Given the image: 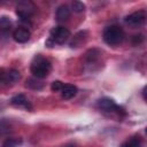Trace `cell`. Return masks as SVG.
Segmentation results:
<instances>
[{"mask_svg": "<svg viewBox=\"0 0 147 147\" xmlns=\"http://www.w3.org/2000/svg\"><path fill=\"white\" fill-rule=\"evenodd\" d=\"M30 70H31V74L36 78L44 79L49 75V72L52 70V64L46 57L38 54L33 57L31 65H30Z\"/></svg>", "mask_w": 147, "mask_h": 147, "instance_id": "6da1fadb", "label": "cell"}, {"mask_svg": "<svg viewBox=\"0 0 147 147\" xmlns=\"http://www.w3.org/2000/svg\"><path fill=\"white\" fill-rule=\"evenodd\" d=\"M124 37H125V33L123 29L118 25H109L103 30V33H102L103 41L110 46H116L122 44V41L124 40Z\"/></svg>", "mask_w": 147, "mask_h": 147, "instance_id": "7a4b0ae2", "label": "cell"}, {"mask_svg": "<svg viewBox=\"0 0 147 147\" xmlns=\"http://www.w3.org/2000/svg\"><path fill=\"white\" fill-rule=\"evenodd\" d=\"M70 38V31L69 29H67L65 26H56V28H53L51 30V36H49V39L53 41V44H59V45H62L64 44L68 39Z\"/></svg>", "mask_w": 147, "mask_h": 147, "instance_id": "3957f363", "label": "cell"}, {"mask_svg": "<svg viewBox=\"0 0 147 147\" xmlns=\"http://www.w3.org/2000/svg\"><path fill=\"white\" fill-rule=\"evenodd\" d=\"M145 21H146V13L144 10L134 11V13L125 16V18H124V22L131 28H139L145 23Z\"/></svg>", "mask_w": 147, "mask_h": 147, "instance_id": "277c9868", "label": "cell"}, {"mask_svg": "<svg viewBox=\"0 0 147 147\" xmlns=\"http://www.w3.org/2000/svg\"><path fill=\"white\" fill-rule=\"evenodd\" d=\"M34 10V6L31 2H21L16 8V14L23 22H29L30 17Z\"/></svg>", "mask_w": 147, "mask_h": 147, "instance_id": "5b68a950", "label": "cell"}, {"mask_svg": "<svg viewBox=\"0 0 147 147\" xmlns=\"http://www.w3.org/2000/svg\"><path fill=\"white\" fill-rule=\"evenodd\" d=\"M11 31V21L7 16L0 17V41L6 40Z\"/></svg>", "mask_w": 147, "mask_h": 147, "instance_id": "8992f818", "label": "cell"}, {"mask_svg": "<svg viewBox=\"0 0 147 147\" xmlns=\"http://www.w3.org/2000/svg\"><path fill=\"white\" fill-rule=\"evenodd\" d=\"M98 106L100 109H102L105 111H118L119 113V110H121V108L110 98H101L98 101Z\"/></svg>", "mask_w": 147, "mask_h": 147, "instance_id": "52a82bcc", "label": "cell"}, {"mask_svg": "<svg viewBox=\"0 0 147 147\" xmlns=\"http://www.w3.org/2000/svg\"><path fill=\"white\" fill-rule=\"evenodd\" d=\"M70 15H71V9L69 8V6L68 5H61L56 9L55 18L59 23H63L70 18Z\"/></svg>", "mask_w": 147, "mask_h": 147, "instance_id": "ba28073f", "label": "cell"}, {"mask_svg": "<svg viewBox=\"0 0 147 147\" xmlns=\"http://www.w3.org/2000/svg\"><path fill=\"white\" fill-rule=\"evenodd\" d=\"M31 37V32L26 29V28H17L14 32H13V38L16 42L20 44H24L26 41H29Z\"/></svg>", "mask_w": 147, "mask_h": 147, "instance_id": "9c48e42d", "label": "cell"}, {"mask_svg": "<svg viewBox=\"0 0 147 147\" xmlns=\"http://www.w3.org/2000/svg\"><path fill=\"white\" fill-rule=\"evenodd\" d=\"M10 103L15 107H18V108H24V109H28L30 110L32 108L29 99L24 95V94H17L15 96H13L10 99Z\"/></svg>", "mask_w": 147, "mask_h": 147, "instance_id": "30bf717a", "label": "cell"}, {"mask_svg": "<svg viewBox=\"0 0 147 147\" xmlns=\"http://www.w3.org/2000/svg\"><path fill=\"white\" fill-rule=\"evenodd\" d=\"M78 92V88L76 85L72 84H63V87L61 90V96L64 100H70L72 99Z\"/></svg>", "mask_w": 147, "mask_h": 147, "instance_id": "8fae6325", "label": "cell"}, {"mask_svg": "<svg viewBox=\"0 0 147 147\" xmlns=\"http://www.w3.org/2000/svg\"><path fill=\"white\" fill-rule=\"evenodd\" d=\"M21 78V75H20V71L16 70V69H9L5 72V77H3V80H2V84H14L16 82H18Z\"/></svg>", "mask_w": 147, "mask_h": 147, "instance_id": "7c38bea8", "label": "cell"}, {"mask_svg": "<svg viewBox=\"0 0 147 147\" xmlns=\"http://www.w3.org/2000/svg\"><path fill=\"white\" fill-rule=\"evenodd\" d=\"M86 37H87V32H86V31H79V32H77V33L74 36L72 40L70 41V47H71V48H76V47L80 46V45L85 41Z\"/></svg>", "mask_w": 147, "mask_h": 147, "instance_id": "4fadbf2b", "label": "cell"}, {"mask_svg": "<svg viewBox=\"0 0 147 147\" xmlns=\"http://www.w3.org/2000/svg\"><path fill=\"white\" fill-rule=\"evenodd\" d=\"M25 86H26L28 88L39 91V90H42V88H44L45 84H44L40 79H38V78L34 77V78H29V79L26 80V83H25Z\"/></svg>", "mask_w": 147, "mask_h": 147, "instance_id": "5bb4252c", "label": "cell"}, {"mask_svg": "<svg viewBox=\"0 0 147 147\" xmlns=\"http://www.w3.org/2000/svg\"><path fill=\"white\" fill-rule=\"evenodd\" d=\"M99 57H100V52L98 49H95V48L87 51L86 54H85V59H86V62L88 64H92V63L96 62L99 60Z\"/></svg>", "mask_w": 147, "mask_h": 147, "instance_id": "9a60e30c", "label": "cell"}, {"mask_svg": "<svg viewBox=\"0 0 147 147\" xmlns=\"http://www.w3.org/2000/svg\"><path fill=\"white\" fill-rule=\"evenodd\" d=\"M121 147H141V140L139 139V137H132L124 141Z\"/></svg>", "mask_w": 147, "mask_h": 147, "instance_id": "2e32d148", "label": "cell"}, {"mask_svg": "<svg viewBox=\"0 0 147 147\" xmlns=\"http://www.w3.org/2000/svg\"><path fill=\"white\" fill-rule=\"evenodd\" d=\"M20 144H21V139L8 138V139L2 144V147H17Z\"/></svg>", "mask_w": 147, "mask_h": 147, "instance_id": "e0dca14e", "label": "cell"}, {"mask_svg": "<svg viewBox=\"0 0 147 147\" xmlns=\"http://www.w3.org/2000/svg\"><path fill=\"white\" fill-rule=\"evenodd\" d=\"M71 9L75 11V13H83L85 10V5L80 1H74L71 3Z\"/></svg>", "mask_w": 147, "mask_h": 147, "instance_id": "ac0fdd59", "label": "cell"}, {"mask_svg": "<svg viewBox=\"0 0 147 147\" xmlns=\"http://www.w3.org/2000/svg\"><path fill=\"white\" fill-rule=\"evenodd\" d=\"M10 132V126L8 125L7 122H0V136H5L8 134Z\"/></svg>", "mask_w": 147, "mask_h": 147, "instance_id": "d6986e66", "label": "cell"}, {"mask_svg": "<svg viewBox=\"0 0 147 147\" xmlns=\"http://www.w3.org/2000/svg\"><path fill=\"white\" fill-rule=\"evenodd\" d=\"M62 87H63V83L61 80H54L51 85V90L53 92H61Z\"/></svg>", "mask_w": 147, "mask_h": 147, "instance_id": "ffe728a7", "label": "cell"}, {"mask_svg": "<svg viewBox=\"0 0 147 147\" xmlns=\"http://www.w3.org/2000/svg\"><path fill=\"white\" fill-rule=\"evenodd\" d=\"M142 41H144V36H142L141 33H139V34H134V36L132 37V44H133L134 46L140 45Z\"/></svg>", "mask_w": 147, "mask_h": 147, "instance_id": "44dd1931", "label": "cell"}, {"mask_svg": "<svg viewBox=\"0 0 147 147\" xmlns=\"http://www.w3.org/2000/svg\"><path fill=\"white\" fill-rule=\"evenodd\" d=\"M5 72H6V70H5L3 68H0V83H2V80H3Z\"/></svg>", "mask_w": 147, "mask_h": 147, "instance_id": "7402d4cb", "label": "cell"}, {"mask_svg": "<svg viewBox=\"0 0 147 147\" xmlns=\"http://www.w3.org/2000/svg\"><path fill=\"white\" fill-rule=\"evenodd\" d=\"M62 147H76L74 144H65V145H63Z\"/></svg>", "mask_w": 147, "mask_h": 147, "instance_id": "603a6c76", "label": "cell"}]
</instances>
